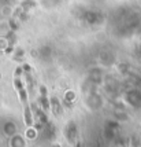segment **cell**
<instances>
[{"label": "cell", "instance_id": "cell-2", "mask_svg": "<svg viewBox=\"0 0 141 147\" xmlns=\"http://www.w3.org/2000/svg\"><path fill=\"white\" fill-rule=\"evenodd\" d=\"M40 99H41V103H43V107L44 110H48V100H47V90L45 87L43 85L40 88Z\"/></svg>", "mask_w": 141, "mask_h": 147}, {"label": "cell", "instance_id": "cell-1", "mask_svg": "<svg viewBox=\"0 0 141 147\" xmlns=\"http://www.w3.org/2000/svg\"><path fill=\"white\" fill-rule=\"evenodd\" d=\"M14 85L15 88L18 91L19 94V98H21V102L23 105L25 107V121H26V125H32V111H30V107H29V102H27V96H26V92H25V88H23V84L19 78V69L15 71V78H14Z\"/></svg>", "mask_w": 141, "mask_h": 147}]
</instances>
